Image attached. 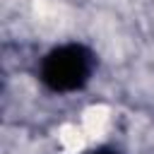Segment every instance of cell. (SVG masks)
Returning <instances> with one entry per match:
<instances>
[{
	"mask_svg": "<svg viewBox=\"0 0 154 154\" xmlns=\"http://www.w3.org/2000/svg\"><path fill=\"white\" fill-rule=\"evenodd\" d=\"M94 154H118V152H113V149H99V152H94Z\"/></svg>",
	"mask_w": 154,
	"mask_h": 154,
	"instance_id": "7a4b0ae2",
	"label": "cell"
},
{
	"mask_svg": "<svg viewBox=\"0 0 154 154\" xmlns=\"http://www.w3.org/2000/svg\"><path fill=\"white\" fill-rule=\"evenodd\" d=\"M41 77L53 91H72L89 77V53L75 43L60 46L46 55Z\"/></svg>",
	"mask_w": 154,
	"mask_h": 154,
	"instance_id": "6da1fadb",
	"label": "cell"
}]
</instances>
